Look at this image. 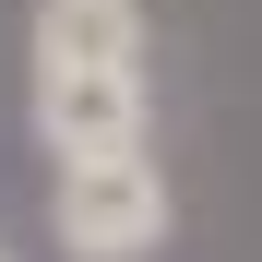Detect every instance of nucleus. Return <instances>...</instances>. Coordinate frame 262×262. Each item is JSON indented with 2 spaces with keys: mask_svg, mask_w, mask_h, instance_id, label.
Masks as SVG:
<instances>
[{
  "mask_svg": "<svg viewBox=\"0 0 262 262\" xmlns=\"http://www.w3.org/2000/svg\"><path fill=\"white\" fill-rule=\"evenodd\" d=\"M60 250L72 262H143V250H167V179H155L143 143L60 155Z\"/></svg>",
  "mask_w": 262,
  "mask_h": 262,
  "instance_id": "obj_1",
  "label": "nucleus"
},
{
  "mask_svg": "<svg viewBox=\"0 0 262 262\" xmlns=\"http://www.w3.org/2000/svg\"><path fill=\"white\" fill-rule=\"evenodd\" d=\"M36 131H48V155L143 143V72L131 60H36Z\"/></svg>",
  "mask_w": 262,
  "mask_h": 262,
  "instance_id": "obj_2",
  "label": "nucleus"
},
{
  "mask_svg": "<svg viewBox=\"0 0 262 262\" xmlns=\"http://www.w3.org/2000/svg\"><path fill=\"white\" fill-rule=\"evenodd\" d=\"M36 60H131L143 72V0H36Z\"/></svg>",
  "mask_w": 262,
  "mask_h": 262,
  "instance_id": "obj_3",
  "label": "nucleus"
}]
</instances>
